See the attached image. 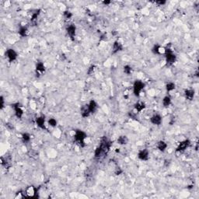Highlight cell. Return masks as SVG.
Instances as JSON below:
<instances>
[{
	"label": "cell",
	"mask_w": 199,
	"mask_h": 199,
	"mask_svg": "<svg viewBox=\"0 0 199 199\" xmlns=\"http://www.w3.org/2000/svg\"><path fill=\"white\" fill-rule=\"evenodd\" d=\"M74 138H75V140L82 146V147H84L85 146V142L84 140L86 139V134L81 131V130H76V132H75V135H74Z\"/></svg>",
	"instance_id": "1"
},
{
	"label": "cell",
	"mask_w": 199,
	"mask_h": 199,
	"mask_svg": "<svg viewBox=\"0 0 199 199\" xmlns=\"http://www.w3.org/2000/svg\"><path fill=\"white\" fill-rule=\"evenodd\" d=\"M185 97L188 100H192L195 97V91L193 90H186L184 91Z\"/></svg>",
	"instance_id": "15"
},
{
	"label": "cell",
	"mask_w": 199,
	"mask_h": 199,
	"mask_svg": "<svg viewBox=\"0 0 199 199\" xmlns=\"http://www.w3.org/2000/svg\"><path fill=\"white\" fill-rule=\"evenodd\" d=\"M176 59H177V56L173 53V51L166 53V62L168 66L172 65L176 61Z\"/></svg>",
	"instance_id": "4"
},
{
	"label": "cell",
	"mask_w": 199,
	"mask_h": 199,
	"mask_svg": "<svg viewBox=\"0 0 199 199\" xmlns=\"http://www.w3.org/2000/svg\"><path fill=\"white\" fill-rule=\"evenodd\" d=\"M146 107V104L142 102H138L135 105V109L137 112H141L142 110H144Z\"/></svg>",
	"instance_id": "17"
},
{
	"label": "cell",
	"mask_w": 199,
	"mask_h": 199,
	"mask_svg": "<svg viewBox=\"0 0 199 199\" xmlns=\"http://www.w3.org/2000/svg\"><path fill=\"white\" fill-rule=\"evenodd\" d=\"M63 14H64V16H65L66 19H68V20L71 19L72 16V13L71 12H69V11H65Z\"/></svg>",
	"instance_id": "28"
},
{
	"label": "cell",
	"mask_w": 199,
	"mask_h": 199,
	"mask_svg": "<svg viewBox=\"0 0 199 199\" xmlns=\"http://www.w3.org/2000/svg\"><path fill=\"white\" fill-rule=\"evenodd\" d=\"M13 108L15 110V114L16 116L18 117V118H21L23 117V110H22V108L20 107V103H15L13 105Z\"/></svg>",
	"instance_id": "7"
},
{
	"label": "cell",
	"mask_w": 199,
	"mask_h": 199,
	"mask_svg": "<svg viewBox=\"0 0 199 199\" xmlns=\"http://www.w3.org/2000/svg\"><path fill=\"white\" fill-rule=\"evenodd\" d=\"M48 124L51 127H55L57 125V121L54 118H50L48 120Z\"/></svg>",
	"instance_id": "27"
},
{
	"label": "cell",
	"mask_w": 199,
	"mask_h": 199,
	"mask_svg": "<svg viewBox=\"0 0 199 199\" xmlns=\"http://www.w3.org/2000/svg\"><path fill=\"white\" fill-rule=\"evenodd\" d=\"M170 103H171V99H170V97L166 96V97H165L163 98V105L165 107H168L170 105Z\"/></svg>",
	"instance_id": "22"
},
{
	"label": "cell",
	"mask_w": 199,
	"mask_h": 199,
	"mask_svg": "<svg viewBox=\"0 0 199 199\" xmlns=\"http://www.w3.org/2000/svg\"><path fill=\"white\" fill-rule=\"evenodd\" d=\"M122 170L121 169V168H119V167H117V169H116V170H115V174L116 175H120L121 173H122Z\"/></svg>",
	"instance_id": "31"
},
{
	"label": "cell",
	"mask_w": 199,
	"mask_h": 199,
	"mask_svg": "<svg viewBox=\"0 0 199 199\" xmlns=\"http://www.w3.org/2000/svg\"><path fill=\"white\" fill-rule=\"evenodd\" d=\"M149 151H148L147 149H145L139 152L138 157H139V159L143 160V161H146V160H148V159H149Z\"/></svg>",
	"instance_id": "8"
},
{
	"label": "cell",
	"mask_w": 199,
	"mask_h": 199,
	"mask_svg": "<svg viewBox=\"0 0 199 199\" xmlns=\"http://www.w3.org/2000/svg\"><path fill=\"white\" fill-rule=\"evenodd\" d=\"M88 108H89L90 113H94L97 109V103H96V101L94 100H90V102L88 104Z\"/></svg>",
	"instance_id": "13"
},
{
	"label": "cell",
	"mask_w": 199,
	"mask_h": 199,
	"mask_svg": "<svg viewBox=\"0 0 199 199\" xmlns=\"http://www.w3.org/2000/svg\"><path fill=\"white\" fill-rule=\"evenodd\" d=\"M39 14H40V9H38V10L36 11L34 13H33L32 17H31V21H32V22H34V21L38 19V16H39Z\"/></svg>",
	"instance_id": "26"
},
{
	"label": "cell",
	"mask_w": 199,
	"mask_h": 199,
	"mask_svg": "<svg viewBox=\"0 0 199 199\" xmlns=\"http://www.w3.org/2000/svg\"><path fill=\"white\" fill-rule=\"evenodd\" d=\"M25 197L27 198H38V192H37V189L34 187H29L28 188H27L26 191H25Z\"/></svg>",
	"instance_id": "3"
},
{
	"label": "cell",
	"mask_w": 199,
	"mask_h": 199,
	"mask_svg": "<svg viewBox=\"0 0 199 199\" xmlns=\"http://www.w3.org/2000/svg\"><path fill=\"white\" fill-rule=\"evenodd\" d=\"M66 31H67V34H69V36L73 40L74 37L76 36V27L72 24L70 26H69L67 28H66Z\"/></svg>",
	"instance_id": "10"
},
{
	"label": "cell",
	"mask_w": 199,
	"mask_h": 199,
	"mask_svg": "<svg viewBox=\"0 0 199 199\" xmlns=\"http://www.w3.org/2000/svg\"><path fill=\"white\" fill-rule=\"evenodd\" d=\"M152 51L153 54H165V48L161 47L158 45H154V47L152 48Z\"/></svg>",
	"instance_id": "11"
},
{
	"label": "cell",
	"mask_w": 199,
	"mask_h": 199,
	"mask_svg": "<svg viewBox=\"0 0 199 199\" xmlns=\"http://www.w3.org/2000/svg\"><path fill=\"white\" fill-rule=\"evenodd\" d=\"M4 105H5V101H4V98L2 96L0 97V109L2 110L3 107H4Z\"/></svg>",
	"instance_id": "29"
},
{
	"label": "cell",
	"mask_w": 199,
	"mask_h": 199,
	"mask_svg": "<svg viewBox=\"0 0 199 199\" xmlns=\"http://www.w3.org/2000/svg\"><path fill=\"white\" fill-rule=\"evenodd\" d=\"M36 71L40 72V73H43L45 71V66L42 62H38L36 65Z\"/></svg>",
	"instance_id": "19"
},
{
	"label": "cell",
	"mask_w": 199,
	"mask_h": 199,
	"mask_svg": "<svg viewBox=\"0 0 199 199\" xmlns=\"http://www.w3.org/2000/svg\"><path fill=\"white\" fill-rule=\"evenodd\" d=\"M81 114H82V117H87L90 116V114H91L89 108H88V105H86L85 107H83L82 108V111H81Z\"/></svg>",
	"instance_id": "16"
},
{
	"label": "cell",
	"mask_w": 199,
	"mask_h": 199,
	"mask_svg": "<svg viewBox=\"0 0 199 199\" xmlns=\"http://www.w3.org/2000/svg\"><path fill=\"white\" fill-rule=\"evenodd\" d=\"M22 139L24 142H28L30 140V135L28 133H23L22 135Z\"/></svg>",
	"instance_id": "24"
},
{
	"label": "cell",
	"mask_w": 199,
	"mask_h": 199,
	"mask_svg": "<svg viewBox=\"0 0 199 199\" xmlns=\"http://www.w3.org/2000/svg\"><path fill=\"white\" fill-rule=\"evenodd\" d=\"M190 144H191V142H190L188 139H186V140H184V141L180 142L179 146H178L177 148V152H184L185 149H187L188 148V146H190Z\"/></svg>",
	"instance_id": "6"
},
{
	"label": "cell",
	"mask_w": 199,
	"mask_h": 199,
	"mask_svg": "<svg viewBox=\"0 0 199 199\" xmlns=\"http://www.w3.org/2000/svg\"><path fill=\"white\" fill-rule=\"evenodd\" d=\"M157 148L159 150H160L161 152H164L166 148H167V144L163 142V141H159L158 143H157Z\"/></svg>",
	"instance_id": "18"
},
{
	"label": "cell",
	"mask_w": 199,
	"mask_h": 199,
	"mask_svg": "<svg viewBox=\"0 0 199 199\" xmlns=\"http://www.w3.org/2000/svg\"><path fill=\"white\" fill-rule=\"evenodd\" d=\"M128 142V139L125 135H121L117 139V142L120 145H126Z\"/></svg>",
	"instance_id": "20"
},
{
	"label": "cell",
	"mask_w": 199,
	"mask_h": 199,
	"mask_svg": "<svg viewBox=\"0 0 199 199\" xmlns=\"http://www.w3.org/2000/svg\"><path fill=\"white\" fill-rule=\"evenodd\" d=\"M166 1H161V0H159V1H156V3H157L158 5H164V4H166Z\"/></svg>",
	"instance_id": "32"
},
{
	"label": "cell",
	"mask_w": 199,
	"mask_h": 199,
	"mask_svg": "<svg viewBox=\"0 0 199 199\" xmlns=\"http://www.w3.org/2000/svg\"><path fill=\"white\" fill-rule=\"evenodd\" d=\"M123 50V45L119 41H115L113 45V53L115 54L118 51H121Z\"/></svg>",
	"instance_id": "14"
},
{
	"label": "cell",
	"mask_w": 199,
	"mask_h": 199,
	"mask_svg": "<svg viewBox=\"0 0 199 199\" xmlns=\"http://www.w3.org/2000/svg\"><path fill=\"white\" fill-rule=\"evenodd\" d=\"M36 123L38 125V126L39 128H41V129H45L46 130V127H45V117H39L36 119Z\"/></svg>",
	"instance_id": "12"
},
{
	"label": "cell",
	"mask_w": 199,
	"mask_h": 199,
	"mask_svg": "<svg viewBox=\"0 0 199 199\" xmlns=\"http://www.w3.org/2000/svg\"><path fill=\"white\" fill-rule=\"evenodd\" d=\"M110 2H111L110 1H103V3L105 4V5H109Z\"/></svg>",
	"instance_id": "33"
},
{
	"label": "cell",
	"mask_w": 199,
	"mask_h": 199,
	"mask_svg": "<svg viewBox=\"0 0 199 199\" xmlns=\"http://www.w3.org/2000/svg\"><path fill=\"white\" fill-rule=\"evenodd\" d=\"M5 56L7 57L9 62H13L17 58V53L15 51V50L9 48L5 51Z\"/></svg>",
	"instance_id": "5"
},
{
	"label": "cell",
	"mask_w": 199,
	"mask_h": 199,
	"mask_svg": "<svg viewBox=\"0 0 199 199\" xmlns=\"http://www.w3.org/2000/svg\"><path fill=\"white\" fill-rule=\"evenodd\" d=\"M124 72L127 75H130L132 73V67L129 65H125L124 67Z\"/></svg>",
	"instance_id": "25"
},
{
	"label": "cell",
	"mask_w": 199,
	"mask_h": 199,
	"mask_svg": "<svg viewBox=\"0 0 199 199\" xmlns=\"http://www.w3.org/2000/svg\"><path fill=\"white\" fill-rule=\"evenodd\" d=\"M175 84L173 83H168L166 86V89L167 92H170L172 90H173L175 89Z\"/></svg>",
	"instance_id": "23"
},
{
	"label": "cell",
	"mask_w": 199,
	"mask_h": 199,
	"mask_svg": "<svg viewBox=\"0 0 199 199\" xmlns=\"http://www.w3.org/2000/svg\"><path fill=\"white\" fill-rule=\"evenodd\" d=\"M144 87H145V83H142L140 80H136L134 83V85H133V93H134L135 96L139 97L140 94H141L142 90L144 89Z\"/></svg>",
	"instance_id": "2"
},
{
	"label": "cell",
	"mask_w": 199,
	"mask_h": 199,
	"mask_svg": "<svg viewBox=\"0 0 199 199\" xmlns=\"http://www.w3.org/2000/svg\"><path fill=\"white\" fill-rule=\"evenodd\" d=\"M27 31H28V29L27 27H21L19 30V34L21 37H26L27 34Z\"/></svg>",
	"instance_id": "21"
},
{
	"label": "cell",
	"mask_w": 199,
	"mask_h": 199,
	"mask_svg": "<svg viewBox=\"0 0 199 199\" xmlns=\"http://www.w3.org/2000/svg\"><path fill=\"white\" fill-rule=\"evenodd\" d=\"M162 117L159 114H154L151 118H150V121L152 124L155 125H159L162 124Z\"/></svg>",
	"instance_id": "9"
},
{
	"label": "cell",
	"mask_w": 199,
	"mask_h": 199,
	"mask_svg": "<svg viewBox=\"0 0 199 199\" xmlns=\"http://www.w3.org/2000/svg\"><path fill=\"white\" fill-rule=\"evenodd\" d=\"M94 69H95V66H94V65H92V66H90V67L89 68V69H88L87 74H88V75H91V74L94 72Z\"/></svg>",
	"instance_id": "30"
}]
</instances>
